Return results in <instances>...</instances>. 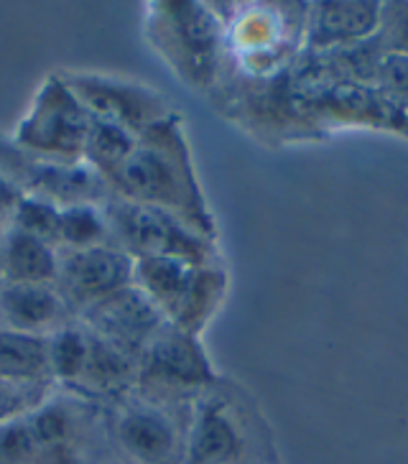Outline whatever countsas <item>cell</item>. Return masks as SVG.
Listing matches in <instances>:
<instances>
[{"instance_id":"d4e9b609","label":"cell","mask_w":408,"mask_h":464,"mask_svg":"<svg viewBox=\"0 0 408 464\" xmlns=\"http://www.w3.org/2000/svg\"><path fill=\"white\" fill-rule=\"evenodd\" d=\"M21 197H24V189L5 171H0V219L14 218Z\"/></svg>"},{"instance_id":"44dd1931","label":"cell","mask_w":408,"mask_h":464,"mask_svg":"<svg viewBox=\"0 0 408 464\" xmlns=\"http://www.w3.org/2000/svg\"><path fill=\"white\" fill-rule=\"evenodd\" d=\"M46 347H49L52 378L74 388V382L80 381L82 368H84V360H87V347H90L87 329L82 324H67L46 337Z\"/></svg>"},{"instance_id":"ba28073f","label":"cell","mask_w":408,"mask_h":464,"mask_svg":"<svg viewBox=\"0 0 408 464\" xmlns=\"http://www.w3.org/2000/svg\"><path fill=\"white\" fill-rule=\"evenodd\" d=\"M74 403L46 398L18 419L0 423V464H82Z\"/></svg>"},{"instance_id":"30bf717a","label":"cell","mask_w":408,"mask_h":464,"mask_svg":"<svg viewBox=\"0 0 408 464\" xmlns=\"http://www.w3.org/2000/svg\"><path fill=\"white\" fill-rule=\"evenodd\" d=\"M136 284V260L118 246L67 250L59 258L56 288L69 306L87 309L90 304Z\"/></svg>"},{"instance_id":"ffe728a7","label":"cell","mask_w":408,"mask_h":464,"mask_svg":"<svg viewBox=\"0 0 408 464\" xmlns=\"http://www.w3.org/2000/svg\"><path fill=\"white\" fill-rule=\"evenodd\" d=\"M108 218L92 202L59 207V227L56 246L67 250H87V247L108 246Z\"/></svg>"},{"instance_id":"9a60e30c","label":"cell","mask_w":408,"mask_h":464,"mask_svg":"<svg viewBox=\"0 0 408 464\" xmlns=\"http://www.w3.org/2000/svg\"><path fill=\"white\" fill-rule=\"evenodd\" d=\"M0 312L8 329L49 337L69 324V304L49 284H3Z\"/></svg>"},{"instance_id":"6da1fadb","label":"cell","mask_w":408,"mask_h":464,"mask_svg":"<svg viewBox=\"0 0 408 464\" xmlns=\"http://www.w3.org/2000/svg\"><path fill=\"white\" fill-rule=\"evenodd\" d=\"M108 181L122 199L166 209L187 219L191 227L215 237V225L204 205L189 146L179 128V115L143 130L136 149L110 174Z\"/></svg>"},{"instance_id":"8fae6325","label":"cell","mask_w":408,"mask_h":464,"mask_svg":"<svg viewBox=\"0 0 408 464\" xmlns=\"http://www.w3.org/2000/svg\"><path fill=\"white\" fill-rule=\"evenodd\" d=\"M163 324V314L136 284L82 309V327L115 344L133 360L141 357L146 344Z\"/></svg>"},{"instance_id":"7402d4cb","label":"cell","mask_w":408,"mask_h":464,"mask_svg":"<svg viewBox=\"0 0 408 464\" xmlns=\"http://www.w3.org/2000/svg\"><path fill=\"white\" fill-rule=\"evenodd\" d=\"M59 207L44 197L36 194H24L21 202L15 207L14 218H11V227L39 235L46 243L56 247V227H59Z\"/></svg>"},{"instance_id":"7c38bea8","label":"cell","mask_w":408,"mask_h":464,"mask_svg":"<svg viewBox=\"0 0 408 464\" xmlns=\"http://www.w3.org/2000/svg\"><path fill=\"white\" fill-rule=\"evenodd\" d=\"M115 439L136 464H181L184 421L149 401L125 403L115 416Z\"/></svg>"},{"instance_id":"603a6c76","label":"cell","mask_w":408,"mask_h":464,"mask_svg":"<svg viewBox=\"0 0 408 464\" xmlns=\"http://www.w3.org/2000/svg\"><path fill=\"white\" fill-rule=\"evenodd\" d=\"M49 385H34V382H14L0 378V423L18 419L28 411H34L46 401Z\"/></svg>"},{"instance_id":"ac0fdd59","label":"cell","mask_w":408,"mask_h":464,"mask_svg":"<svg viewBox=\"0 0 408 464\" xmlns=\"http://www.w3.org/2000/svg\"><path fill=\"white\" fill-rule=\"evenodd\" d=\"M0 378L34 385H49L54 381L46 337L24 334L8 327L0 329Z\"/></svg>"},{"instance_id":"52a82bcc","label":"cell","mask_w":408,"mask_h":464,"mask_svg":"<svg viewBox=\"0 0 408 464\" xmlns=\"http://www.w3.org/2000/svg\"><path fill=\"white\" fill-rule=\"evenodd\" d=\"M90 133V112L59 74L41 84L28 112L15 125L14 140L31 156L56 159L59 164H77L84 159Z\"/></svg>"},{"instance_id":"8992f818","label":"cell","mask_w":408,"mask_h":464,"mask_svg":"<svg viewBox=\"0 0 408 464\" xmlns=\"http://www.w3.org/2000/svg\"><path fill=\"white\" fill-rule=\"evenodd\" d=\"M151 36L177 74L191 87L209 90L218 80L225 26L202 3H159Z\"/></svg>"},{"instance_id":"4fadbf2b","label":"cell","mask_w":408,"mask_h":464,"mask_svg":"<svg viewBox=\"0 0 408 464\" xmlns=\"http://www.w3.org/2000/svg\"><path fill=\"white\" fill-rule=\"evenodd\" d=\"M304 26V52L312 56L347 52L373 42L381 31L383 3L375 0H329L312 3Z\"/></svg>"},{"instance_id":"484cf974","label":"cell","mask_w":408,"mask_h":464,"mask_svg":"<svg viewBox=\"0 0 408 464\" xmlns=\"http://www.w3.org/2000/svg\"><path fill=\"white\" fill-rule=\"evenodd\" d=\"M401 133L408 136V108H403V118H401Z\"/></svg>"},{"instance_id":"d6986e66","label":"cell","mask_w":408,"mask_h":464,"mask_svg":"<svg viewBox=\"0 0 408 464\" xmlns=\"http://www.w3.org/2000/svg\"><path fill=\"white\" fill-rule=\"evenodd\" d=\"M138 136L128 128L100 121L90 115V133H87V146H84V161L95 169L100 177L110 179V174L131 156L136 149Z\"/></svg>"},{"instance_id":"9c48e42d","label":"cell","mask_w":408,"mask_h":464,"mask_svg":"<svg viewBox=\"0 0 408 464\" xmlns=\"http://www.w3.org/2000/svg\"><path fill=\"white\" fill-rule=\"evenodd\" d=\"M59 77L77 95V100L92 118L128 128L136 136L174 115L169 110V102L156 90L138 82L90 74V72H84V74L67 72Z\"/></svg>"},{"instance_id":"2e32d148","label":"cell","mask_w":408,"mask_h":464,"mask_svg":"<svg viewBox=\"0 0 408 464\" xmlns=\"http://www.w3.org/2000/svg\"><path fill=\"white\" fill-rule=\"evenodd\" d=\"M0 278L5 284H49L56 286L59 256L39 235L8 227L0 243Z\"/></svg>"},{"instance_id":"4316f807","label":"cell","mask_w":408,"mask_h":464,"mask_svg":"<svg viewBox=\"0 0 408 464\" xmlns=\"http://www.w3.org/2000/svg\"><path fill=\"white\" fill-rule=\"evenodd\" d=\"M0 243H3V237H0Z\"/></svg>"},{"instance_id":"277c9868","label":"cell","mask_w":408,"mask_h":464,"mask_svg":"<svg viewBox=\"0 0 408 464\" xmlns=\"http://www.w3.org/2000/svg\"><path fill=\"white\" fill-rule=\"evenodd\" d=\"M219 381L199 337L163 324L138 357L136 388L141 401L156 406H189Z\"/></svg>"},{"instance_id":"3957f363","label":"cell","mask_w":408,"mask_h":464,"mask_svg":"<svg viewBox=\"0 0 408 464\" xmlns=\"http://www.w3.org/2000/svg\"><path fill=\"white\" fill-rule=\"evenodd\" d=\"M136 286L174 327L202 334L228 294V274L218 263L181 258H136Z\"/></svg>"},{"instance_id":"cb8c5ba5","label":"cell","mask_w":408,"mask_h":464,"mask_svg":"<svg viewBox=\"0 0 408 464\" xmlns=\"http://www.w3.org/2000/svg\"><path fill=\"white\" fill-rule=\"evenodd\" d=\"M375 39L385 52L408 56V0L383 3L381 31Z\"/></svg>"},{"instance_id":"5b68a950","label":"cell","mask_w":408,"mask_h":464,"mask_svg":"<svg viewBox=\"0 0 408 464\" xmlns=\"http://www.w3.org/2000/svg\"><path fill=\"white\" fill-rule=\"evenodd\" d=\"M110 230L118 235L131 258H181L189 263H218L215 237L191 227L166 209L112 197L105 207Z\"/></svg>"},{"instance_id":"7a4b0ae2","label":"cell","mask_w":408,"mask_h":464,"mask_svg":"<svg viewBox=\"0 0 408 464\" xmlns=\"http://www.w3.org/2000/svg\"><path fill=\"white\" fill-rule=\"evenodd\" d=\"M181 464H276L271 431L235 385L218 381L187 406Z\"/></svg>"},{"instance_id":"5bb4252c","label":"cell","mask_w":408,"mask_h":464,"mask_svg":"<svg viewBox=\"0 0 408 464\" xmlns=\"http://www.w3.org/2000/svg\"><path fill=\"white\" fill-rule=\"evenodd\" d=\"M284 21V11H266V5H258L238 18L232 26V44L235 54L243 56V64L253 74H278L284 67V54H294L299 44L291 42V31ZM284 72V69H281Z\"/></svg>"},{"instance_id":"e0dca14e","label":"cell","mask_w":408,"mask_h":464,"mask_svg":"<svg viewBox=\"0 0 408 464\" xmlns=\"http://www.w3.org/2000/svg\"><path fill=\"white\" fill-rule=\"evenodd\" d=\"M87 334H90L87 360H84V368H82L80 381L74 382V388L87 396L122 398L131 388H136L138 360L121 353L115 344L92 334L90 329H87Z\"/></svg>"}]
</instances>
